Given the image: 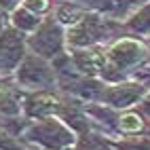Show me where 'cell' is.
I'll list each match as a JSON object with an SVG mask.
<instances>
[{
    "label": "cell",
    "instance_id": "3",
    "mask_svg": "<svg viewBox=\"0 0 150 150\" xmlns=\"http://www.w3.org/2000/svg\"><path fill=\"white\" fill-rule=\"evenodd\" d=\"M25 6L28 8H38V11H42V8H47V0H28Z\"/></svg>",
    "mask_w": 150,
    "mask_h": 150
},
{
    "label": "cell",
    "instance_id": "1",
    "mask_svg": "<svg viewBox=\"0 0 150 150\" xmlns=\"http://www.w3.org/2000/svg\"><path fill=\"white\" fill-rule=\"evenodd\" d=\"M139 53H142V47H139L137 42H131V40H121V42L112 49V57L121 66L135 62V59L139 57Z\"/></svg>",
    "mask_w": 150,
    "mask_h": 150
},
{
    "label": "cell",
    "instance_id": "2",
    "mask_svg": "<svg viewBox=\"0 0 150 150\" xmlns=\"http://www.w3.org/2000/svg\"><path fill=\"white\" fill-rule=\"evenodd\" d=\"M142 127V123H139V116L135 114H127L121 118V129L123 131H137V129Z\"/></svg>",
    "mask_w": 150,
    "mask_h": 150
}]
</instances>
